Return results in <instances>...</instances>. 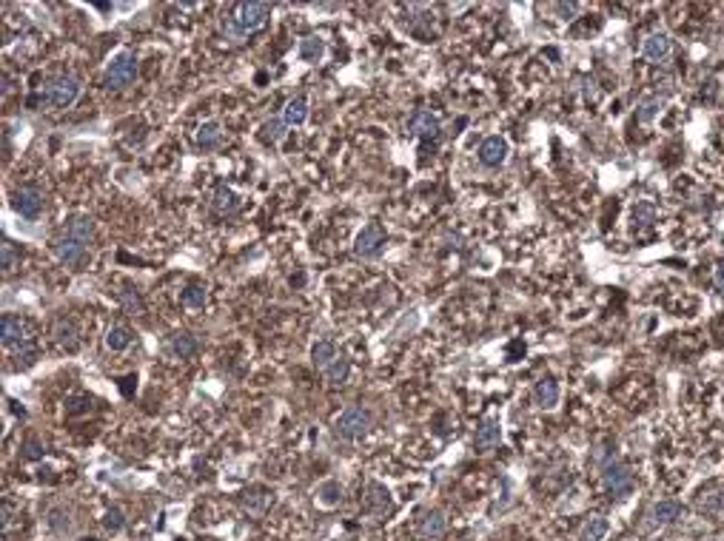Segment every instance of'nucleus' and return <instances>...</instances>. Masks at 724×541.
<instances>
[{
	"label": "nucleus",
	"mask_w": 724,
	"mask_h": 541,
	"mask_svg": "<svg viewBox=\"0 0 724 541\" xmlns=\"http://www.w3.org/2000/svg\"><path fill=\"white\" fill-rule=\"evenodd\" d=\"M269 14H271L269 3H234L231 12L223 17V32L231 37L234 43H240L245 34L262 29L265 21H269Z\"/></svg>",
	"instance_id": "nucleus-1"
},
{
	"label": "nucleus",
	"mask_w": 724,
	"mask_h": 541,
	"mask_svg": "<svg viewBox=\"0 0 724 541\" xmlns=\"http://www.w3.org/2000/svg\"><path fill=\"white\" fill-rule=\"evenodd\" d=\"M78 97H80V80L71 74H60V77H54V80H49L46 89L37 94V97H32V103L41 100L52 108H69Z\"/></svg>",
	"instance_id": "nucleus-2"
},
{
	"label": "nucleus",
	"mask_w": 724,
	"mask_h": 541,
	"mask_svg": "<svg viewBox=\"0 0 724 541\" xmlns=\"http://www.w3.org/2000/svg\"><path fill=\"white\" fill-rule=\"evenodd\" d=\"M368 428H371V413L365 408H346L334 422V433L339 439H346V441H354L359 436H365Z\"/></svg>",
	"instance_id": "nucleus-3"
},
{
	"label": "nucleus",
	"mask_w": 724,
	"mask_h": 541,
	"mask_svg": "<svg viewBox=\"0 0 724 541\" xmlns=\"http://www.w3.org/2000/svg\"><path fill=\"white\" fill-rule=\"evenodd\" d=\"M135 77H137V60H135V54H131V51H120L109 63L103 83H106V89L120 91V89H126L131 80H135Z\"/></svg>",
	"instance_id": "nucleus-4"
},
{
	"label": "nucleus",
	"mask_w": 724,
	"mask_h": 541,
	"mask_svg": "<svg viewBox=\"0 0 724 541\" xmlns=\"http://www.w3.org/2000/svg\"><path fill=\"white\" fill-rule=\"evenodd\" d=\"M12 205H14V211L21 217L34 220L43 211V191H41V185H34V183L17 185L14 194H12Z\"/></svg>",
	"instance_id": "nucleus-5"
},
{
	"label": "nucleus",
	"mask_w": 724,
	"mask_h": 541,
	"mask_svg": "<svg viewBox=\"0 0 724 541\" xmlns=\"http://www.w3.org/2000/svg\"><path fill=\"white\" fill-rule=\"evenodd\" d=\"M383 245H385V228H383V222H368L357 234V240H354V251H357L359 257H376Z\"/></svg>",
	"instance_id": "nucleus-6"
},
{
	"label": "nucleus",
	"mask_w": 724,
	"mask_h": 541,
	"mask_svg": "<svg viewBox=\"0 0 724 541\" xmlns=\"http://www.w3.org/2000/svg\"><path fill=\"white\" fill-rule=\"evenodd\" d=\"M602 476H604V487L611 490V496H624L633 487V473L622 461H607Z\"/></svg>",
	"instance_id": "nucleus-7"
},
{
	"label": "nucleus",
	"mask_w": 724,
	"mask_h": 541,
	"mask_svg": "<svg viewBox=\"0 0 724 541\" xmlns=\"http://www.w3.org/2000/svg\"><path fill=\"white\" fill-rule=\"evenodd\" d=\"M86 245H89V242H83V240H78V237H71V234H63L60 240L54 242V254H57V260L66 262V265H78V262H83V257H86Z\"/></svg>",
	"instance_id": "nucleus-8"
},
{
	"label": "nucleus",
	"mask_w": 724,
	"mask_h": 541,
	"mask_svg": "<svg viewBox=\"0 0 724 541\" xmlns=\"http://www.w3.org/2000/svg\"><path fill=\"white\" fill-rule=\"evenodd\" d=\"M505 157H508V140H505V137L493 134V137L482 140V146H479V163H482V165L497 168V165L505 163Z\"/></svg>",
	"instance_id": "nucleus-9"
},
{
	"label": "nucleus",
	"mask_w": 724,
	"mask_h": 541,
	"mask_svg": "<svg viewBox=\"0 0 724 541\" xmlns=\"http://www.w3.org/2000/svg\"><path fill=\"white\" fill-rule=\"evenodd\" d=\"M0 334H3V345L12 347V345H23L29 339V327L21 316H12L6 314L3 322H0Z\"/></svg>",
	"instance_id": "nucleus-10"
},
{
	"label": "nucleus",
	"mask_w": 724,
	"mask_h": 541,
	"mask_svg": "<svg viewBox=\"0 0 724 541\" xmlns=\"http://www.w3.org/2000/svg\"><path fill=\"white\" fill-rule=\"evenodd\" d=\"M408 128H411L414 137L431 140V137H436V134H440V120H436L431 111H414V117H411Z\"/></svg>",
	"instance_id": "nucleus-11"
},
{
	"label": "nucleus",
	"mask_w": 724,
	"mask_h": 541,
	"mask_svg": "<svg viewBox=\"0 0 724 541\" xmlns=\"http://www.w3.org/2000/svg\"><path fill=\"white\" fill-rule=\"evenodd\" d=\"M642 51L651 63H664L670 57V37L668 34H651L642 43Z\"/></svg>",
	"instance_id": "nucleus-12"
},
{
	"label": "nucleus",
	"mask_w": 724,
	"mask_h": 541,
	"mask_svg": "<svg viewBox=\"0 0 724 541\" xmlns=\"http://www.w3.org/2000/svg\"><path fill=\"white\" fill-rule=\"evenodd\" d=\"M52 336H54V342L60 345V347H66V351H74V347H78V325H74V319L60 316V319L54 322V327H52Z\"/></svg>",
	"instance_id": "nucleus-13"
},
{
	"label": "nucleus",
	"mask_w": 724,
	"mask_h": 541,
	"mask_svg": "<svg viewBox=\"0 0 724 541\" xmlns=\"http://www.w3.org/2000/svg\"><path fill=\"white\" fill-rule=\"evenodd\" d=\"M168 347H171V354H174L177 359H192V356L197 354L200 342H197V336H194V334H188V331H177V334H171V339H168Z\"/></svg>",
	"instance_id": "nucleus-14"
},
{
	"label": "nucleus",
	"mask_w": 724,
	"mask_h": 541,
	"mask_svg": "<svg viewBox=\"0 0 724 541\" xmlns=\"http://www.w3.org/2000/svg\"><path fill=\"white\" fill-rule=\"evenodd\" d=\"M365 507L374 513V516H385L391 513V493L383 487V485H368V496H365Z\"/></svg>",
	"instance_id": "nucleus-15"
},
{
	"label": "nucleus",
	"mask_w": 724,
	"mask_h": 541,
	"mask_svg": "<svg viewBox=\"0 0 724 541\" xmlns=\"http://www.w3.org/2000/svg\"><path fill=\"white\" fill-rule=\"evenodd\" d=\"M533 396H536V404L545 411L550 408H556V402H559V382L556 379H542L536 382V388H533Z\"/></svg>",
	"instance_id": "nucleus-16"
},
{
	"label": "nucleus",
	"mask_w": 724,
	"mask_h": 541,
	"mask_svg": "<svg viewBox=\"0 0 724 541\" xmlns=\"http://www.w3.org/2000/svg\"><path fill=\"white\" fill-rule=\"evenodd\" d=\"M499 439H502L499 422L488 419V422H482V428L476 430V436H473V444H476V448H479V450H490V448H497V444H499Z\"/></svg>",
	"instance_id": "nucleus-17"
},
{
	"label": "nucleus",
	"mask_w": 724,
	"mask_h": 541,
	"mask_svg": "<svg viewBox=\"0 0 724 541\" xmlns=\"http://www.w3.org/2000/svg\"><path fill=\"white\" fill-rule=\"evenodd\" d=\"M337 347H334V342H328V339H322V342H317L314 347H311V359H314V365H317V371H322L326 373L331 365L337 362Z\"/></svg>",
	"instance_id": "nucleus-18"
},
{
	"label": "nucleus",
	"mask_w": 724,
	"mask_h": 541,
	"mask_svg": "<svg viewBox=\"0 0 724 541\" xmlns=\"http://www.w3.org/2000/svg\"><path fill=\"white\" fill-rule=\"evenodd\" d=\"M445 533V516L440 510H428L422 518H419V536L422 538H436Z\"/></svg>",
	"instance_id": "nucleus-19"
},
{
	"label": "nucleus",
	"mask_w": 724,
	"mask_h": 541,
	"mask_svg": "<svg viewBox=\"0 0 724 541\" xmlns=\"http://www.w3.org/2000/svg\"><path fill=\"white\" fill-rule=\"evenodd\" d=\"M308 117V100L306 97H294L285 103V111H282V120L289 126H302Z\"/></svg>",
	"instance_id": "nucleus-20"
},
{
	"label": "nucleus",
	"mask_w": 724,
	"mask_h": 541,
	"mask_svg": "<svg viewBox=\"0 0 724 541\" xmlns=\"http://www.w3.org/2000/svg\"><path fill=\"white\" fill-rule=\"evenodd\" d=\"M66 234L78 237V240H83V242H91V234H94V222H91V217H89V214H74V217L69 220V225H66Z\"/></svg>",
	"instance_id": "nucleus-21"
},
{
	"label": "nucleus",
	"mask_w": 724,
	"mask_h": 541,
	"mask_svg": "<svg viewBox=\"0 0 724 541\" xmlns=\"http://www.w3.org/2000/svg\"><path fill=\"white\" fill-rule=\"evenodd\" d=\"M651 516H653V525H673L681 516V505L679 501H659Z\"/></svg>",
	"instance_id": "nucleus-22"
},
{
	"label": "nucleus",
	"mask_w": 724,
	"mask_h": 541,
	"mask_svg": "<svg viewBox=\"0 0 724 541\" xmlns=\"http://www.w3.org/2000/svg\"><path fill=\"white\" fill-rule=\"evenodd\" d=\"M220 140H223V128H220V123H203L200 126V131H197V146L200 148H217L220 146Z\"/></svg>",
	"instance_id": "nucleus-23"
},
{
	"label": "nucleus",
	"mask_w": 724,
	"mask_h": 541,
	"mask_svg": "<svg viewBox=\"0 0 724 541\" xmlns=\"http://www.w3.org/2000/svg\"><path fill=\"white\" fill-rule=\"evenodd\" d=\"M128 345H131V331H128V327L111 325L109 334H106V347H109V351H126Z\"/></svg>",
	"instance_id": "nucleus-24"
},
{
	"label": "nucleus",
	"mask_w": 724,
	"mask_h": 541,
	"mask_svg": "<svg viewBox=\"0 0 724 541\" xmlns=\"http://www.w3.org/2000/svg\"><path fill=\"white\" fill-rule=\"evenodd\" d=\"M214 208H217V214H234V211L240 208V200H237V194L231 188L220 185L217 194H214Z\"/></svg>",
	"instance_id": "nucleus-25"
},
{
	"label": "nucleus",
	"mask_w": 724,
	"mask_h": 541,
	"mask_svg": "<svg viewBox=\"0 0 724 541\" xmlns=\"http://www.w3.org/2000/svg\"><path fill=\"white\" fill-rule=\"evenodd\" d=\"M604 536H607V518H602V516H593L582 527V541H602Z\"/></svg>",
	"instance_id": "nucleus-26"
},
{
	"label": "nucleus",
	"mask_w": 724,
	"mask_h": 541,
	"mask_svg": "<svg viewBox=\"0 0 724 541\" xmlns=\"http://www.w3.org/2000/svg\"><path fill=\"white\" fill-rule=\"evenodd\" d=\"M322 51H326V43H322L319 37H306V41H299V57H302V60H319Z\"/></svg>",
	"instance_id": "nucleus-27"
},
{
	"label": "nucleus",
	"mask_w": 724,
	"mask_h": 541,
	"mask_svg": "<svg viewBox=\"0 0 724 541\" xmlns=\"http://www.w3.org/2000/svg\"><path fill=\"white\" fill-rule=\"evenodd\" d=\"M348 373H351V365H348V359L346 356H337V362L331 365V368L326 371V379L331 382V384H342L348 379Z\"/></svg>",
	"instance_id": "nucleus-28"
},
{
	"label": "nucleus",
	"mask_w": 724,
	"mask_h": 541,
	"mask_svg": "<svg viewBox=\"0 0 724 541\" xmlns=\"http://www.w3.org/2000/svg\"><path fill=\"white\" fill-rule=\"evenodd\" d=\"M339 496H342L339 481H322V485H319V501H322L326 507L339 505Z\"/></svg>",
	"instance_id": "nucleus-29"
},
{
	"label": "nucleus",
	"mask_w": 724,
	"mask_h": 541,
	"mask_svg": "<svg viewBox=\"0 0 724 541\" xmlns=\"http://www.w3.org/2000/svg\"><path fill=\"white\" fill-rule=\"evenodd\" d=\"M205 299H208L205 285H188L185 291H183V305H185V308H203Z\"/></svg>",
	"instance_id": "nucleus-30"
},
{
	"label": "nucleus",
	"mask_w": 724,
	"mask_h": 541,
	"mask_svg": "<svg viewBox=\"0 0 724 541\" xmlns=\"http://www.w3.org/2000/svg\"><path fill=\"white\" fill-rule=\"evenodd\" d=\"M117 297H120V302H123V308L128 314H143V299H140V294L135 291V288H123Z\"/></svg>",
	"instance_id": "nucleus-31"
},
{
	"label": "nucleus",
	"mask_w": 724,
	"mask_h": 541,
	"mask_svg": "<svg viewBox=\"0 0 724 541\" xmlns=\"http://www.w3.org/2000/svg\"><path fill=\"white\" fill-rule=\"evenodd\" d=\"M285 120H269V123H262V140H269V143H280L285 137Z\"/></svg>",
	"instance_id": "nucleus-32"
},
{
	"label": "nucleus",
	"mask_w": 724,
	"mask_h": 541,
	"mask_svg": "<svg viewBox=\"0 0 724 541\" xmlns=\"http://www.w3.org/2000/svg\"><path fill=\"white\" fill-rule=\"evenodd\" d=\"M656 220V211H653V205L651 203H639L636 208H633V225H639V228H647Z\"/></svg>",
	"instance_id": "nucleus-33"
},
{
	"label": "nucleus",
	"mask_w": 724,
	"mask_h": 541,
	"mask_svg": "<svg viewBox=\"0 0 724 541\" xmlns=\"http://www.w3.org/2000/svg\"><path fill=\"white\" fill-rule=\"evenodd\" d=\"M103 525H106L109 533H120L123 525H126V518H123V513H120L117 507H111V510L106 513V518H103Z\"/></svg>",
	"instance_id": "nucleus-34"
},
{
	"label": "nucleus",
	"mask_w": 724,
	"mask_h": 541,
	"mask_svg": "<svg viewBox=\"0 0 724 541\" xmlns=\"http://www.w3.org/2000/svg\"><path fill=\"white\" fill-rule=\"evenodd\" d=\"M0 257H3V270H6V274H9V270H14L17 260H21V257H17V251H14L12 242H3V245H0Z\"/></svg>",
	"instance_id": "nucleus-35"
},
{
	"label": "nucleus",
	"mask_w": 724,
	"mask_h": 541,
	"mask_svg": "<svg viewBox=\"0 0 724 541\" xmlns=\"http://www.w3.org/2000/svg\"><path fill=\"white\" fill-rule=\"evenodd\" d=\"M659 106H661V100H647V103L642 106V111H639V120H642V123H647V120H651L653 114L659 111Z\"/></svg>",
	"instance_id": "nucleus-36"
},
{
	"label": "nucleus",
	"mask_w": 724,
	"mask_h": 541,
	"mask_svg": "<svg viewBox=\"0 0 724 541\" xmlns=\"http://www.w3.org/2000/svg\"><path fill=\"white\" fill-rule=\"evenodd\" d=\"M26 456H29V459H41V456H43V444L37 441V439H29V441H26Z\"/></svg>",
	"instance_id": "nucleus-37"
},
{
	"label": "nucleus",
	"mask_w": 724,
	"mask_h": 541,
	"mask_svg": "<svg viewBox=\"0 0 724 541\" xmlns=\"http://www.w3.org/2000/svg\"><path fill=\"white\" fill-rule=\"evenodd\" d=\"M556 12L565 17V21H570V17L579 12V3H556Z\"/></svg>",
	"instance_id": "nucleus-38"
},
{
	"label": "nucleus",
	"mask_w": 724,
	"mask_h": 541,
	"mask_svg": "<svg viewBox=\"0 0 724 541\" xmlns=\"http://www.w3.org/2000/svg\"><path fill=\"white\" fill-rule=\"evenodd\" d=\"M713 285L719 288V291H724V265H719V268L713 270Z\"/></svg>",
	"instance_id": "nucleus-39"
},
{
	"label": "nucleus",
	"mask_w": 724,
	"mask_h": 541,
	"mask_svg": "<svg viewBox=\"0 0 724 541\" xmlns=\"http://www.w3.org/2000/svg\"><path fill=\"white\" fill-rule=\"evenodd\" d=\"M9 91H12V77L3 74V94H9Z\"/></svg>",
	"instance_id": "nucleus-40"
},
{
	"label": "nucleus",
	"mask_w": 724,
	"mask_h": 541,
	"mask_svg": "<svg viewBox=\"0 0 724 541\" xmlns=\"http://www.w3.org/2000/svg\"><path fill=\"white\" fill-rule=\"evenodd\" d=\"M80 541H94V538H80Z\"/></svg>",
	"instance_id": "nucleus-41"
}]
</instances>
